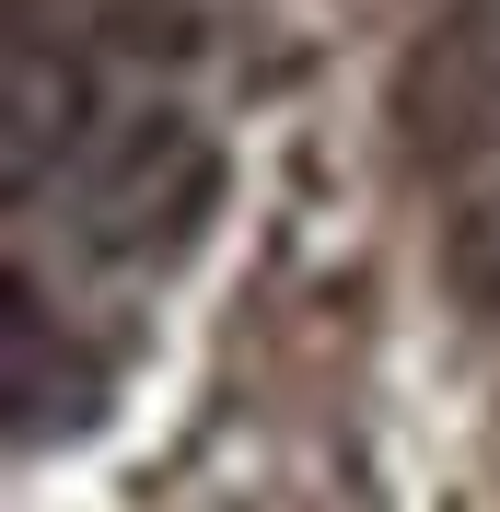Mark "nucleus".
Instances as JSON below:
<instances>
[{
    "label": "nucleus",
    "instance_id": "obj_1",
    "mask_svg": "<svg viewBox=\"0 0 500 512\" xmlns=\"http://www.w3.org/2000/svg\"><path fill=\"white\" fill-rule=\"evenodd\" d=\"M210 198H221V152L187 117L152 105V117H128L94 152V175H82V245H94L105 268H152V256H175L210 222Z\"/></svg>",
    "mask_w": 500,
    "mask_h": 512
},
{
    "label": "nucleus",
    "instance_id": "obj_2",
    "mask_svg": "<svg viewBox=\"0 0 500 512\" xmlns=\"http://www.w3.org/2000/svg\"><path fill=\"white\" fill-rule=\"evenodd\" d=\"M384 128L419 175H454V163L500 152V0H454L407 35L396 82H384Z\"/></svg>",
    "mask_w": 500,
    "mask_h": 512
},
{
    "label": "nucleus",
    "instance_id": "obj_3",
    "mask_svg": "<svg viewBox=\"0 0 500 512\" xmlns=\"http://www.w3.org/2000/svg\"><path fill=\"white\" fill-rule=\"evenodd\" d=\"M82 59H47L35 35H12V187H47V152H70L82 140Z\"/></svg>",
    "mask_w": 500,
    "mask_h": 512
},
{
    "label": "nucleus",
    "instance_id": "obj_4",
    "mask_svg": "<svg viewBox=\"0 0 500 512\" xmlns=\"http://www.w3.org/2000/svg\"><path fill=\"white\" fill-rule=\"evenodd\" d=\"M442 291L466 315H500V175L454 198V222H442Z\"/></svg>",
    "mask_w": 500,
    "mask_h": 512
}]
</instances>
